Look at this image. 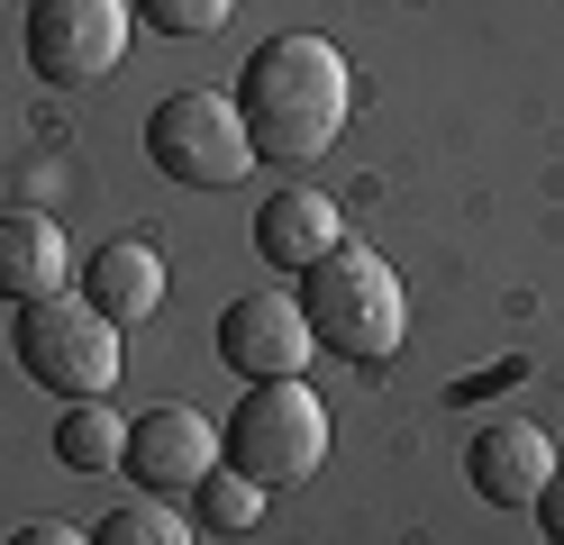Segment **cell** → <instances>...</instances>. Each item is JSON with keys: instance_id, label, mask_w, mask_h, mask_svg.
<instances>
[{"instance_id": "6da1fadb", "label": "cell", "mask_w": 564, "mask_h": 545, "mask_svg": "<svg viewBox=\"0 0 564 545\" xmlns=\"http://www.w3.org/2000/svg\"><path fill=\"white\" fill-rule=\"evenodd\" d=\"M228 100H237L246 137H256V164H319L346 137V119H356V73H346V55L328 36L292 28L246 55Z\"/></svg>"}, {"instance_id": "7a4b0ae2", "label": "cell", "mask_w": 564, "mask_h": 545, "mask_svg": "<svg viewBox=\"0 0 564 545\" xmlns=\"http://www.w3.org/2000/svg\"><path fill=\"white\" fill-rule=\"evenodd\" d=\"M301 318H310V337H319V355L392 363L401 337H410V291L373 246L346 237L337 254H319V264L301 273Z\"/></svg>"}, {"instance_id": "3957f363", "label": "cell", "mask_w": 564, "mask_h": 545, "mask_svg": "<svg viewBox=\"0 0 564 545\" xmlns=\"http://www.w3.org/2000/svg\"><path fill=\"white\" fill-rule=\"evenodd\" d=\"M219 464H237L256 491H292L328 464V400L292 382H246V400L219 418Z\"/></svg>"}, {"instance_id": "277c9868", "label": "cell", "mask_w": 564, "mask_h": 545, "mask_svg": "<svg viewBox=\"0 0 564 545\" xmlns=\"http://www.w3.org/2000/svg\"><path fill=\"white\" fill-rule=\"evenodd\" d=\"M10 346H19V373L37 382V391H55V400H100L119 382V327L100 318L83 291H55V301H28L19 318H10Z\"/></svg>"}, {"instance_id": "5b68a950", "label": "cell", "mask_w": 564, "mask_h": 545, "mask_svg": "<svg viewBox=\"0 0 564 545\" xmlns=\"http://www.w3.org/2000/svg\"><path fill=\"white\" fill-rule=\"evenodd\" d=\"M147 164L183 192H228L256 173V137H246L228 91H164L147 109Z\"/></svg>"}, {"instance_id": "8992f818", "label": "cell", "mask_w": 564, "mask_h": 545, "mask_svg": "<svg viewBox=\"0 0 564 545\" xmlns=\"http://www.w3.org/2000/svg\"><path fill=\"white\" fill-rule=\"evenodd\" d=\"M128 28L137 10L128 0H28V28H19V46H28V73L37 83H100L119 55H128Z\"/></svg>"}, {"instance_id": "52a82bcc", "label": "cell", "mask_w": 564, "mask_h": 545, "mask_svg": "<svg viewBox=\"0 0 564 545\" xmlns=\"http://www.w3.org/2000/svg\"><path fill=\"white\" fill-rule=\"evenodd\" d=\"M310 355H319V337H310V318H301V291H237V301L219 309V363L246 382H292L310 373Z\"/></svg>"}, {"instance_id": "ba28073f", "label": "cell", "mask_w": 564, "mask_h": 545, "mask_svg": "<svg viewBox=\"0 0 564 545\" xmlns=\"http://www.w3.org/2000/svg\"><path fill=\"white\" fill-rule=\"evenodd\" d=\"M209 464H219V427H209L200 410H183V400H155V410H137L128 418V482L137 491H155V500H173V491H200L209 482Z\"/></svg>"}, {"instance_id": "9c48e42d", "label": "cell", "mask_w": 564, "mask_h": 545, "mask_svg": "<svg viewBox=\"0 0 564 545\" xmlns=\"http://www.w3.org/2000/svg\"><path fill=\"white\" fill-rule=\"evenodd\" d=\"M555 436L538 418H482L474 427V446H465V482L491 500V509H538L546 491V472H555Z\"/></svg>"}, {"instance_id": "30bf717a", "label": "cell", "mask_w": 564, "mask_h": 545, "mask_svg": "<svg viewBox=\"0 0 564 545\" xmlns=\"http://www.w3.org/2000/svg\"><path fill=\"white\" fill-rule=\"evenodd\" d=\"M346 246V209H337V192H310V182H282V192L256 209V254L273 273H310L319 254H337Z\"/></svg>"}, {"instance_id": "8fae6325", "label": "cell", "mask_w": 564, "mask_h": 545, "mask_svg": "<svg viewBox=\"0 0 564 545\" xmlns=\"http://www.w3.org/2000/svg\"><path fill=\"white\" fill-rule=\"evenodd\" d=\"M83 264H74V246H64L55 218L37 209H0V301L28 309V301H55V291H74Z\"/></svg>"}, {"instance_id": "7c38bea8", "label": "cell", "mask_w": 564, "mask_h": 545, "mask_svg": "<svg viewBox=\"0 0 564 545\" xmlns=\"http://www.w3.org/2000/svg\"><path fill=\"white\" fill-rule=\"evenodd\" d=\"M74 291H83V301H91V309L128 337V327H147V318L164 309V254H155L147 237H110V246H100L91 264H83V282H74Z\"/></svg>"}, {"instance_id": "4fadbf2b", "label": "cell", "mask_w": 564, "mask_h": 545, "mask_svg": "<svg viewBox=\"0 0 564 545\" xmlns=\"http://www.w3.org/2000/svg\"><path fill=\"white\" fill-rule=\"evenodd\" d=\"M55 464H64V472H119V464H128V418L110 410V400H64Z\"/></svg>"}, {"instance_id": "5bb4252c", "label": "cell", "mask_w": 564, "mask_h": 545, "mask_svg": "<svg viewBox=\"0 0 564 545\" xmlns=\"http://www.w3.org/2000/svg\"><path fill=\"white\" fill-rule=\"evenodd\" d=\"M192 519H200L209 536H256V527H264V491L246 482L237 464H209V482L192 491Z\"/></svg>"}, {"instance_id": "9a60e30c", "label": "cell", "mask_w": 564, "mask_h": 545, "mask_svg": "<svg viewBox=\"0 0 564 545\" xmlns=\"http://www.w3.org/2000/svg\"><path fill=\"white\" fill-rule=\"evenodd\" d=\"M91 545H192V519L173 500H155V491H137V500H119L110 519L91 527Z\"/></svg>"}, {"instance_id": "2e32d148", "label": "cell", "mask_w": 564, "mask_h": 545, "mask_svg": "<svg viewBox=\"0 0 564 545\" xmlns=\"http://www.w3.org/2000/svg\"><path fill=\"white\" fill-rule=\"evenodd\" d=\"M137 28H155V36H219L237 19V0H128Z\"/></svg>"}, {"instance_id": "e0dca14e", "label": "cell", "mask_w": 564, "mask_h": 545, "mask_svg": "<svg viewBox=\"0 0 564 545\" xmlns=\"http://www.w3.org/2000/svg\"><path fill=\"white\" fill-rule=\"evenodd\" d=\"M10 545H91V527H64V519H28V527H10Z\"/></svg>"}, {"instance_id": "ac0fdd59", "label": "cell", "mask_w": 564, "mask_h": 545, "mask_svg": "<svg viewBox=\"0 0 564 545\" xmlns=\"http://www.w3.org/2000/svg\"><path fill=\"white\" fill-rule=\"evenodd\" d=\"M538 527H546V545H564V464L546 472V491H538Z\"/></svg>"}]
</instances>
